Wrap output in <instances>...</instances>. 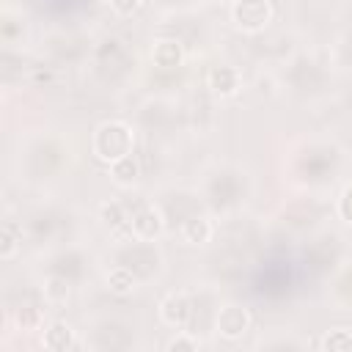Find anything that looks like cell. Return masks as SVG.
Listing matches in <instances>:
<instances>
[{
  "label": "cell",
  "instance_id": "9a60e30c",
  "mask_svg": "<svg viewBox=\"0 0 352 352\" xmlns=\"http://www.w3.org/2000/svg\"><path fill=\"white\" fill-rule=\"evenodd\" d=\"M195 349H198V341L184 333H179L176 338L168 341V352H195Z\"/></svg>",
  "mask_w": 352,
  "mask_h": 352
},
{
  "label": "cell",
  "instance_id": "ac0fdd59",
  "mask_svg": "<svg viewBox=\"0 0 352 352\" xmlns=\"http://www.w3.org/2000/svg\"><path fill=\"white\" fill-rule=\"evenodd\" d=\"M206 3H220V0H206Z\"/></svg>",
  "mask_w": 352,
  "mask_h": 352
},
{
  "label": "cell",
  "instance_id": "5bb4252c",
  "mask_svg": "<svg viewBox=\"0 0 352 352\" xmlns=\"http://www.w3.org/2000/svg\"><path fill=\"white\" fill-rule=\"evenodd\" d=\"M16 245H19L16 228H14V223H6V226H3V245H0V256H3V258H11V256H14V250H16Z\"/></svg>",
  "mask_w": 352,
  "mask_h": 352
},
{
  "label": "cell",
  "instance_id": "8fae6325",
  "mask_svg": "<svg viewBox=\"0 0 352 352\" xmlns=\"http://www.w3.org/2000/svg\"><path fill=\"white\" fill-rule=\"evenodd\" d=\"M110 176H113L116 182H121V184L135 182V176H138V162H135V157H132V154H126V157H121V160L110 162Z\"/></svg>",
  "mask_w": 352,
  "mask_h": 352
},
{
  "label": "cell",
  "instance_id": "6da1fadb",
  "mask_svg": "<svg viewBox=\"0 0 352 352\" xmlns=\"http://www.w3.org/2000/svg\"><path fill=\"white\" fill-rule=\"evenodd\" d=\"M132 146H135V135L124 121H104L94 132V154L102 162H116L132 154Z\"/></svg>",
  "mask_w": 352,
  "mask_h": 352
},
{
  "label": "cell",
  "instance_id": "5b68a950",
  "mask_svg": "<svg viewBox=\"0 0 352 352\" xmlns=\"http://www.w3.org/2000/svg\"><path fill=\"white\" fill-rule=\"evenodd\" d=\"M162 226H165V223H162V214H160L157 206H146V209H140V212L132 217V234H135L138 239H143V242L160 236Z\"/></svg>",
  "mask_w": 352,
  "mask_h": 352
},
{
  "label": "cell",
  "instance_id": "52a82bcc",
  "mask_svg": "<svg viewBox=\"0 0 352 352\" xmlns=\"http://www.w3.org/2000/svg\"><path fill=\"white\" fill-rule=\"evenodd\" d=\"M209 88L217 96H234L239 91V72L234 66H214L209 72Z\"/></svg>",
  "mask_w": 352,
  "mask_h": 352
},
{
  "label": "cell",
  "instance_id": "2e32d148",
  "mask_svg": "<svg viewBox=\"0 0 352 352\" xmlns=\"http://www.w3.org/2000/svg\"><path fill=\"white\" fill-rule=\"evenodd\" d=\"M143 0H110V8L118 14V16H132L138 8H140Z\"/></svg>",
  "mask_w": 352,
  "mask_h": 352
},
{
  "label": "cell",
  "instance_id": "8992f818",
  "mask_svg": "<svg viewBox=\"0 0 352 352\" xmlns=\"http://www.w3.org/2000/svg\"><path fill=\"white\" fill-rule=\"evenodd\" d=\"M151 60L160 69H176L184 60V47L176 38H160L154 44V50H151Z\"/></svg>",
  "mask_w": 352,
  "mask_h": 352
},
{
  "label": "cell",
  "instance_id": "7a4b0ae2",
  "mask_svg": "<svg viewBox=\"0 0 352 352\" xmlns=\"http://www.w3.org/2000/svg\"><path fill=\"white\" fill-rule=\"evenodd\" d=\"M231 14L242 30H261L272 19V6L270 0H236Z\"/></svg>",
  "mask_w": 352,
  "mask_h": 352
},
{
  "label": "cell",
  "instance_id": "7c38bea8",
  "mask_svg": "<svg viewBox=\"0 0 352 352\" xmlns=\"http://www.w3.org/2000/svg\"><path fill=\"white\" fill-rule=\"evenodd\" d=\"M107 286H110V292H116V294H129V292L135 289V275H132L129 270H124V267H116V270L107 275Z\"/></svg>",
  "mask_w": 352,
  "mask_h": 352
},
{
  "label": "cell",
  "instance_id": "3957f363",
  "mask_svg": "<svg viewBox=\"0 0 352 352\" xmlns=\"http://www.w3.org/2000/svg\"><path fill=\"white\" fill-rule=\"evenodd\" d=\"M248 327H250V314L242 305H226L217 314V333L223 338H239L248 333Z\"/></svg>",
  "mask_w": 352,
  "mask_h": 352
},
{
  "label": "cell",
  "instance_id": "ba28073f",
  "mask_svg": "<svg viewBox=\"0 0 352 352\" xmlns=\"http://www.w3.org/2000/svg\"><path fill=\"white\" fill-rule=\"evenodd\" d=\"M44 346L52 349V352H66L72 346H77L74 341V330L66 324V322H52L44 333Z\"/></svg>",
  "mask_w": 352,
  "mask_h": 352
},
{
  "label": "cell",
  "instance_id": "e0dca14e",
  "mask_svg": "<svg viewBox=\"0 0 352 352\" xmlns=\"http://www.w3.org/2000/svg\"><path fill=\"white\" fill-rule=\"evenodd\" d=\"M338 214H341L346 223H352V184L344 190V195H341V201H338Z\"/></svg>",
  "mask_w": 352,
  "mask_h": 352
},
{
  "label": "cell",
  "instance_id": "4fadbf2b",
  "mask_svg": "<svg viewBox=\"0 0 352 352\" xmlns=\"http://www.w3.org/2000/svg\"><path fill=\"white\" fill-rule=\"evenodd\" d=\"M102 220H104L110 228H118V226H124L126 214H124L121 204H116V201H107V204H102Z\"/></svg>",
  "mask_w": 352,
  "mask_h": 352
},
{
  "label": "cell",
  "instance_id": "9c48e42d",
  "mask_svg": "<svg viewBox=\"0 0 352 352\" xmlns=\"http://www.w3.org/2000/svg\"><path fill=\"white\" fill-rule=\"evenodd\" d=\"M182 236L184 242L190 245H204L212 239V223L206 217H190L184 226H182Z\"/></svg>",
  "mask_w": 352,
  "mask_h": 352
},
{
  "label": "cell",
  "instance_id": "30bf717a",
  "mask_svg": "<svg viewBox=\"0 0 352 352\" xmlns=\"http://www.w3.org/2000/svg\"><path fill=\"white\" fill-rule=\"evenodd\" d=\"M319 346L327 352H352V330H330L324 333Z\"/></svg>",
  "mask_w": 352,
  "mask_h": 352
},
{
  "label": "cell",
  "instance_id": "277c9868",
  "mask_svg": "<svg viewBox=\"0 0 352 352\" xmlns=\"http://www.w3.org/2000/svg\"><path fill=\"white\" fill-rule=\"evenodd\" d=\"M160 316H162V322L170 324V327H184L187 319H190V300H187L182 292L168 294V297L162 300V305H160Z\"/></svg>",
  "mask_w": 352,
  "mask_h": 352
}]
</instances>
